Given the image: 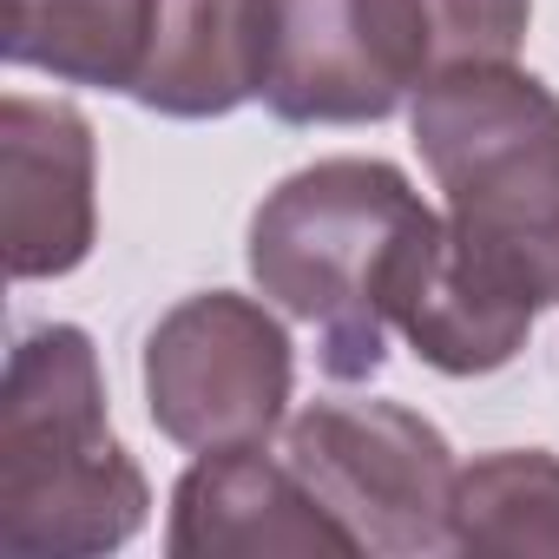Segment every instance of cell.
<instances>
[{
  "instance_id": "5",
  "label": "cell",
  "mask_w": 559,
  "mask_h": 559,
  "mask_svg": "<svg viewBox=\"0 0 559 559\" xmlns=\"http://www.w3.org/2000/svg\"><path fill=\"white\" fill-rule=\"evenodd\" d=\"M454 67L441 0H270L263 106L284 126H376Z\"/></svg>"
},
{
  "instance_id": "2",
  "label": "cell",
  "mask_w": 559,
  "mask_h": 559,
  "mask_svg": "<svg viewBox=\"0 0 559 559\" xmlns=\"http://www.w3.org/2000/svg\"><path fill=\"white\" fill-rule=\"evenodd\" d=\"M435 224L389 158H317L250 217L257 290L317 330L330 382H369L389 362V284Z\"/></svg>"
},
{
  "instance_id": "11",
  "label": "cell",
  "mask_w": 559,
  "mask_h": 559,
  "mask_svg": "<svg viewBox=\"0 0 559 559\" xmlns=\"http://www.w3.org/2000/svg\"><path fill=\"white\" fill-rule=\"evenodd\" d=\"M158 0H8V60L60 86L132 93Z\"/></svg>"
},
{
  "instance_id": "10",
  "label": "cell",
  "mask_w": 559,
  "mask_h": 559,
  "mask_svg": "<svg viewBox=\"0 0 559 559\" xmlns=\"http://www.w3.org/2000/svg\"><path fill=\"white\" fill-rule=\"evenodd\" d=\"M263 67L270 0H158L132 99L165 119H224L243 99H263Z\"/></svg>"
},
{
  "instance_id": "1",
  "label": "cell",
  "mask_w": 559,
  "mask_h": 559,
  "mask_svg": "<svg viewBox=\"0 0 559 559\" xmlns=\"http://www.w3.org/2000/svg\"><path fill=\"white\" fill-rule=\"evenodd\" d=\"M145 513L152 487L112 435L93 336L80 323L27 330L0 382V546L14 559H99Z\"/></svg>"
},
{
  "instance_id": "12",
  "label": "cell",
  "mask_w": 559,
  "mask_h": 559,
  "mask_svg": "<svg viewBox=\"0 0 559 559\" xmlns=\"http://www.w3.org/2000/svg\"><path fill=\"white\" fill-rule=\"evenodd\" d=\"M454 552L474 559H559V454L500 448L454 480Z\"/></svg>"
},
{
  "instance_id": "8",
  "label": "cell",
  "mask_w": 559,
  "mask_h": 559,
  "mask_svg": "<svg viewBox=\"0 0 559 559\" xmlns=\"http://www.w3.org/2000/svg\"><path fill=\"white\" fill-rule=\"evenodd\" d=\"M165 552L171 559H310V552H349V539L284 454L217 448L178 474Z\"/></svg>"
},
{
  "instance_id": "4",
  "label": "cell",
  "mask_w": 559,
  "mask_h": 559,
  "mask_svg": "<svg viewBox=\"0 0 559 559\" xmlns=\"http://www.w3.org/2000/svg\"><path fill=\"white\" fill-rule=\"evenodd\" d=\"M284 461L343 526L349 552L428 559L454 552V448L402 402H310L284 421Z\"/></svg>"
},
{
  "instance_id": "6",
  "label": "cell",
  "mask_w": 559,
  "mask_h": 559,
  "mask_svg": "<svg viewBox=\"0 0 559 559\" xmlns=\"http://www.w3.org/2000/svg\"><path fill=\"white\" fill-rule=\"evenodd\" d=\"M297 349L257 297L204 290L158 317L145 336V408L152 428L191 454L263 448L290 415Z\"/></svg>"
},
{
  "instance_id": "3",
  "label": "cell",
  "mask_w": 559,
  "mask_h": 559,
  "mask_svg": "<svg viewBox=\"0 0 559 559\" xmlns=\"http://www.w3.org/2000/svg\"><path fill=\"white\" fill-rule=\"evenodd\" d=\"M448 230L500 276L559 304V93L513 60L454 67L408 106Z\"/></svg>"
},
{
  "instance_id": "7",
  "label": "cell",
  "mask_w": 559,
  "mask_h": 559,
  "mask_svg": "<svg viewBox=\"0 0 559 559\" xmlns=\"http://www.w3.org/2000/svg\"><path fill=\"white\" fill-rule=\"evenodd\" d=\"M0 198L8 270L21 284L67 276L99 243V145L67 99H0Z\"/></svg>"
},
{
  "instance_id": "9",
  "label": "cell",
  "mask_w": 559,
  "mask_h": 559,
  "mask_svg": "<svg viewBox=\"0 0 559 559\" xmlns=\"http://www.w3.org/2000/svg\"><path fill=\"white\" fill-rule=\"evenodd\" d=\"M539 304L500 276L493 263H480L448 217H435L415 250L402 257L395 284H389V330L408 336V349L441 369V376H493L507 369L526 336H533Z\"/></svg>"
}]
</instances>
